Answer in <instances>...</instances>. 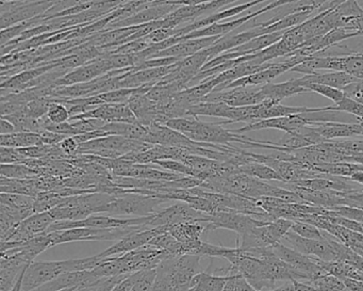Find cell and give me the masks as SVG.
Here are the masks:
<instances>
[{"label": "cell", "instance_id": "obj_1", "mask_svg": "<svg viewBox=\"0 0 363 291\" xmlns=\"http://www.w3.org/2000/svg\"><path fill=\"white\" fill-rule=\"evenodd\" d=\"M99 255L86 258L67 259L59 261H33L27 268L23 280V291H33L52 282L67 272L86 271L94 269L101 261Z\"/></svg>", "mask_w": 363, "mask_h": 291}, {"label": "cell", "instance_id": "obj_2", "mask_svg": "<svg viewBox=\"0 0 363 291\" xmlns=\"http://www.w3.org/2000/svg\"><path fill=\"white\" fill-rule=\"evenodd\" d=\"M107 192L116 195V197L113 202L106 206L104 214L116 216V218L120 216L142 218V216H152L159 212V206L161 204L169 202L152 195L133 192L129 189L114 186L108 187Z\"/></svg>", "mask_w": 363, "mask_h": 291}, {"label": "cell", "instance_id": "obj_3", "mask_svg": "<svg viewBox=\"0 0 363 291\" xmlns=\"http://www.w3.org/2000/svg\"><path fill=\"white\" fill-rule=\"evenodd\" d=\"M320 70L344 72L358 79H363V52H354L348 56L342 57H309L293 67L290 72L313 75Z\"/></svg>", "mask_w": 363, "mask_h": 291}, {"label": "cell", "instance_id": "obj_4", "mask_svg": "<svg viewBox=\"0 0 363 291\" xmlns=\"http://www.w3.org/2000/svg\"><path fill=\"white\" fill-rule=\"evenodd\" d=\"M152 144L127 139L122 136L110 135L80 144L77 155H94L104 158L116 159L129 154L147 150Z\"/></svg>", "mask_w": 363, "mask_h": 291}, {"label": "cell", "instance_id": "obj_5", "mask_svg": "<svg viewBox=\"0 0 363 291\" xmlns=\"http://www.w3.org/2000/svg\"><path fill=\"white\" fill-rule=\"evenodd\" d=\"M54 5V0H14L1 1V29L44 16Z\"/></svg>", "mask_w": 363, "mask_h": 291}, {"label": "cell", "instance_id": "obj_6", "mask_svg": "<svg viewBox=\"0 0 363 291\" xmlns=\"http://www.w3.org/2000/svg\"><path fill=\"white\" fill-rule=\"evenodd\" d=\"M139 229H148L144 225L140 226L118 227V229H90V227H79V229H65L61 231H52L54 234L55 246L58 244L69 243V242L80 241H118L128 234Z\"/></svg>", "mask_w": 363, "mask_h": 291}, {"label": "cell", "instance_id": "obj_7", "mask_svg": "<svg viewBox=\"0 0 363 291\" xmlns=\"http://www.w3.org/2000/svg\"><path fill=\"white\" fill-rule=\"evenodd\" d=\"M150 216H142V218H116V216H108V214H93L88 218L78 221H57L50 225L46 233L52 231H65V229H79V227H90V229H118V227L127 226H144L148 229Z\"/></svg>", "mask_w": 363, "mask_h": 291}, {"label": "cell", "instance_id": "obj_8", "mask_svg": "<svg viewBox=\"0 0 363 291\" xmlns=\"http://www.w3.org/2000/svg\"><path fill=\"white\" fill-rule=\"evenodd\" d=\"M220 123L203 122L199 118L194 119L192 129L186 137L193 141L203 143L218 144V146H231L233 142L244 144L248 139L243 133H235L233 131L224 128Z\"/></svg>", "mask_w": 363, "mask_h": 291}, {"label": "cell", "instance_id": "obj_9", "mask_svg": "<svg viewBox=\"0 0 363 291\" xmlns=\"http://www.w3.org/2000/svg\"><path fill=\"white\" fill-rule=\"evenodd\" d=\"M307 58H309V57L294 56L291 57L284 62L271 63L269 67L262 70V71L240 78V79L235 80V82H230L226 86L216 87L213 91L214 92H220V91L229 90V89L262 87L264 84H271L272 80L275 79L278 76L286 73V72L291 71L293 67H296Z\"/></svg>", "mask_w": 363, "mask_h": 291}, {"label": "cell", "instance_id": "obj_10", "mask_svg": "<svg viewBox=\"0 0 363 291\" xmlns=\"http://www.w3.org/2000/svg\"><path fill=\"white\" fill-rule=\"evenodd\" d=\"M207 216L208 214L194 209L184 202H179L150 216L147 226L148 229H155L159 226L169 227L178 223H206Z\"/></svg>", "mask_w": 363, "mask_h": 291}, {"label": "cell", "instance_id": "obj_11", "mask_svg": "<svg viewBox=\"0 0 363 291\" xmlns=\"http://www.w3.org/2000/svg\"><path fill=\"white\" fill-rule=\"evenodd\" d=\"M269 221H260L252 218L248 214H240L235 212H218L216 214H208V233L214 229H225L235 231L238 235L243 236L250 233L255 227L261 226Z\"/></svg>", "mask_w": 363, "mask_h": 291}, {"label": "cell", "instance_id": "obj_12", "mask_svg": "<svg viewBox=\"0 0 363 291\" xmlns=\"http://www.w3.org/2000/svg\"><path fill=\"white\" fill-rule=\"evenodd\" d=\"M265 101L264 94L260 88L246 87V88L229 89V90L211 92L203 97L201 101L210 103H223L230 107H246V106L258 105Z\"/></svg>", "mask_w": 363, "mask_h": 291}, {"label": "cell", "instance_id": "obj_13", "mask_svg": "<svg viewBox=\"0 0 363 291\" xmlns=\"http://www.w3.org/2000/svg\"><path fill=\"white\" fill-rule=\"evenodd\" d=\"M281 241L289 242L290 248H294L301 254L316 257V258L326 261V263L339 261L337 251L329 243L328 239H327V241L306 239V238L301 237V236L295 234L294 231H290L284 236Z\"/></svg>", "mask_w": 363, "mask_h": 291}, {"label": "cell", "instance_id": "obj_14", "mask_svg": "<svg viewBox=\"0 0 363 291\" xmlns=\"http://www.w3.org/2000/svg\"><path fill=\"white\" fill-rule=\"evenodd\" d=\"M110 71H113V69L108 59L107 53L104 52L99 58L94 59V60L90 61V62L86 63L63 76L56 82V87L73 86V84L89 82L105 75Z\"/></svg>", "mask_w": 363, "mask_h": 291}, {"label": "cell", "instance_id": "obj_15", "mask_svg": "<svg viewBox=\"0 0 363 291\" xmlns=\"http://www.w3.org/2000/svg\"><path fill=\"white\" fill-rule=\"evenodd\" d=\"M164 231H169V226H159L155 227V229H139V231H133V233L128 234L122 239L118 240L107 250L101 252V254H99V256L101 258L118 256V255L125 254V253L143 248V246L150 243L152 238L156 237L159 234L164 233Z\"/></svg>", "mask_w": 363, "mask_h": 291}, {"label": "cell", "instance_id": "obj_16", "mask_svg": "<svg viewBox=\"0 0 363 291\" xmlns=\"http://www.w3.org/2000/svg\"><path fill=\"white\" fill-rule=\"evenodd\" d=\"M179 6L173 5L167 0H156L154 3L148 4L146 8L138 12L135 16L121 21V22L111 23L106 29L123 28V27L137 26V25L147 24L163 20L169 14L177 10Z\"/></svg>", "mask_w": 363, "mask_h": 291}, {"label": "cell", "instance_id": "obj_17", "mask_svg": "<svg viewBox=\"0 0 363 291\" xmlns=\"http://www.w3.org/2000/svg\"><path fill=\"white\" fill-rule=\"evenodd\" d=\"M150 89L152 87L150 86L138 88L137 92L133 93L128 101V106L137 118L138 123L147 127L154 124L163 125L162 119L159 114L158 103L146 95Z\"/></svg>", "mask_w": 363, "mask_h": 291}, {"label": "cell", "instance_id": "obj_18", "mask_svg": "<svg viewBox=\"0 0 363 291\" xmlns=\"http://www.w3.org/2000/svg\"><path fill=\"white\" fill-rule=\"evenodd\" d=\"M80 119H99L105 123H129V124L138 123L137 118L131 111L128 104H104V105L96 106L86 114L72 116L69 122L80 120Z\"/></svg>", "mask_w": 363, "mask_h": 291}, {"label": "cell", "instance_id": "obj_19", "mask_svg": "<svg viewBox=\"0 0 363 291\" xmlns=\"http://www.w3.org/2000/svg\"><path fill=\"white\" fill-rule=\"evenodd\" d=\"M175 65L167 67H152V69L141 70V71L129 72L123 76L120 82V89H137L141 87H154L162 78L171 74L177 67Z\"/></svg>", "mask_w": 363, "mask_h": 291}, {"label": "cell", "instance_id": "obj_20", "mask_svg": "<svg viewBox=\"0 0 363 291\" xmlns=\"http://www.w3.org/2000/svg\"><path fill=\"white\" fill-rule=\"evenodd\" d=\"M54 222L50 212L33 214L22 221L6 241H26L35 236L46 233Z\"/></svg>", "mask_w": 363, "mask_h": 291}, {"label": "cell", "instance_id": "obj_21", "mask_svg": "<svg viewBox=\"0 0 363 291\" xmlns=\"http://www.w3.org/2000/svg\"><path fill=\"white\" fill-rule=\"evenodd\" d=\"M310 123L303 114H293V116H281V118L267 119L259 121L252 124H246L239 129H233V133H244L247 131H261V129H278L284 133H292L303 126H308ZM311 126V125H310Z\"/></svg>", "mask_w": 363, "mask_h": 291}, {"label": "cell", "instance_id": "obj_22", "mask_svg": "<svg viewBox=\"0 0 363 291\" xmlns=\"http://www.w3.org/2000/svg\"><path fill=\"white\" fill-rule=\"evenodd\" d=\"M30 263L18 254L1 256L0 259V291H11Z\"/></svg>", "mask_w": 363, "mask_h": 291}, {"label": "cell", "instance_id": "obj_23", "mask_svg": "<svg viewBox=\"0 0 363 291\" xmlns=\"http://www.w3.org/2000/svg\"><path fill=\"white\" fill-rule=\"evenodd\" d=\"M223 37L199 38V39L186 40L180 42L167 50H162L152 57L154 58H165V57H175L178 59L188 58L196 53L214 45Z\"/></svg>", "mask_w": 363, "mask_h": 291}, {"label": "cell", "instance_id": "obj_24", "mask_svg": "<svg viewBox=\"0 0 363 291\" xmlns=\"http://www.w3.org/2000/svg\"><path fill=\"white\" fill-rule=\"evenodd\" d=\"M297 80L303 88H305L307 84H320L343 91V89H345L346 87L350 86L352 82H357L358 78L350 75V74L344 73V72H330V73H316L313 75H305L303 77L297 78Z\"/></svg>", "mask_w": 363, "mask_h": 291}, {"label": "cell", "instance_id": "obj_25", "mask_svg": "<svg viewBox=\"0 0 363 291\" xmlns=\"http://www.w3.org/2000/svg\"><path fill=\"white\" fill-rule=\"evenodd\" d=\"M314 129L326 141L337 138H350L363 135V124H345L341 122L318 123L313 125Z\"/></svg>", "mask_w": 363, "mask_h": 291}, {"label": "cell", "instance_id": "obj_26", "mask_svg": "<svg viewBox=\"0 0 363 291\" xmlns=\"http://www.w3.org/2000/svg\"><path fill=\"white\" fill-rule=\"evenodd\" d=\"M101 131L109 135L122 136L127 139L137 140V141L146 142L150 127L144 126L140 123L129 124V123H107Z\"/></svg>", "mask_w": 363, "mask_h": 291}, {"label": "cell", "instance_id": "obj_27", "mask_svg": "<svg viewBox=\"0 0 363 291\" xmlns=\"http://www.w3.org/2000/svg\"><path fill=\"white\" fill-rule=\"evenodd\" d=\"M261 90L264 94L265 99H273V101H279V103H281L282 99H286V97L307 92V90L299 84L297 79H291L289 82L277 84H264V86L261 87Z\"/></svg>", "mask_w": 363, "mask_h": 291}, {"label": "cell", "instance_id": "obj_28", "mask_svg": "<svg viewBox=\"0 0 363 291\" xmlns=\"http://www.w3.org/2000/svg\"><path fill=\"white\" fill-rule=\"evenodd\" d=\"M169 231L182 243L199 241L203 234H208L207 223H178L169 227Z\"/></svg>", "mask_w": 363, "mask_h": 291}, {"label": "cell", "instance_id": "obj_29", "mask_svg": "<svg viewBox=\"0 0 363 291\" xmlns=\"http://www.w3.org/2000/svg\"><path fill=\"white\" fill-rule=\"evenodd\" d=\"M233 108L226 104L201 101L190 107L188 110V116H193V118L209 116V118L224 119L225 121H229L233 114Z\"/></svg>", "mask_w": 363, "mask_h": 291}, {"label": "cell", "instance_id": "obj_30", "mask_svg": "<svg viewBox=\"0 0 363 291\" xmlns=\"http://www.w3.org/2000/svg\"><path fill=\"white\" fill-rule=\"evenodd\" d=\"M0 191L4 193H13V194H24L35 197L39 193L35 178L30 180H14L1 176L0 178Z\"/></svg>", "mask_w": 363, "mask_h": 291}, {"label": "cell", "instance_id": "obj_31", "mask_svg": "<svg viewBox=\"0 0 363 291\" xmlns=\"http://www.w3.org/2000/svg\"><path fill=\"white\" fill-rule=\"evenodd\" d=\"M0 146L5 148H25L43 146L41 133H14L11 135H0Z\"/></svg>", "mask_w": 363, "mask_h": 291}, {"label": "cell", "instance_id": "obj_32", "mask_svg": "<svg viewBox=\"0 0 363 291\" xmlns=\"http://www.w3.org/2000/svg\"><path fill=\"white\" fill-rule=\"evenodd\" d=\"M229 276L216 275L210 272H201L191 282V291H223Z\"/></svg>", "mask_w": 363, "mask_h": 291}, {"label": "cell", "instance_id": "obj_33", "mask_svg": "<svg viewBox=\"0 0 363 291\" xmlns=\"http://www.w3.org/2000/svg\"><path fill=\"white\" fill-rule=\"evenodd\" d=\"M240 173L246 174L252 176L257 180H263V182H284L281 176L277 171L264 163H248L246 165H241L239 168Z\"/></svg>", "mask_w": 363, "mask_h": 291}, {"label": "cell", "instance_id": "obj_34", "mask_svg": "<svg viewBox=\"0 0 363 291\" xmlns=\"http://www.w3.org/2000/svg\"><path fill=\"white\" fill-rule=\"evenodd\" d=\"M148 244L159 248V250L164 251L172 257H179L184 255L182 242L178 241L169 231L159 234L156 237L152 238Z\"/></svg>", "mask_w": 363, "mask_h": 291}, {"label": "cell", "instance_id": "obj_35", "mask_svg": "<svg viewBox=\"0 0 363 291\" xmlns=\"http://www.w3.org/2000/svg\"><path fill=\"white\" fill-rule=\"evenodd\" d=\"M44 22V16H39V18H33V20L26 21V22L20 23V24L13 25L9 28L1 29L0 33V43L1 46L10 43L13 40L18 39V37L23 35L25 31L38 26Z\"/></svg>", "mask_w": 363, "mask_h": 291}, {"label": "cell", "instance_id": "obj_36", "mask_svg": "<svg viewBox=\"0 0 363 291\" xmlns=\"http://www.w3.org/2000/svg\"><path fill=\"white\" fill-rule=\"evenodd\" d=\"M65 199L67 197H62L56 191H41L35 197V206H33L35 212L39 214V212H50L61 205Z\"/></svg>", "mask_w": 363, "mask_h": 291}, {"label": "cell", "instance_id": "obj_37", "mask_svg": "<svg viewBox=\"0 0 363 291\" xmlns=\"http://www.w3.org/2000/svg\"><path fill=\"white\" fill-rule=\"evenodd\" d=\"M0 173L4 177L14 178V180H30V178H35L41 175V172L39 170L33 169L23 163L1 165H0Z\"/></svg>", "mask_w": 363, "mask_h": 291}, {"label": "cell", "instance_id": "obj_38", "mask_svg": "<svg viewBox=\"0 0 363 291\" xmlns=\"http://www.w3.org/2000/svg\"><path fill=\"white\" fill-rule=\"evenodd\" d=\"M292 229L291 231H294L301 237L306 239L320 240V241H327V231L316 227L315 225L310 224V223L303 222V221L293 220Z\"/></svg>", "mask_w": 363, "mask_h": 291}, {"label": "cell", "instance_id": "obj_39", "mask_svg": "<svg viewBox=\"0 0 363 291\" xmlns=\"http://www.w3.org/2000/svg\"><path fill=\"white\" fill-rule=\"evenodd\" d=\"M309 282L312 286L315 287L318 291H347L345 282L341 278L331 274H325L316 280Z\"/></svg>", "mask_w": 363, "mask_h": 291}, {"label": "cell", "instance_id": "obj_40", "mask_svg": "<svg viewBox=\"0 0 363 291\" xmlns=\"http://www.w3.org/2000/svg\"><path fill=\"white\" fill-rule=\"evenodd\" d=\"M35 197H29V195L0 193V204L1 205L10 206V207H33L35 206Z\"/></svg>", "mask_w": 363, "mask_h": 291}, {"label": "cell", "instance_id": "obj_41", "mask_svg": "<svg viewBox=\"0 0 363 291\" xmlns=\"http://www.w3.org/2000/svg\"><path fill=\"white\" fill-rule=\"evenodd\" d=\"M328 110L337 112H347L357 118L363 119V104L360 101H354L348 97H344V99L339 104L333 106H329Z\"/></svg>", "mask_w": 363, "mask_h": 291}, {"label": "cell", "instance_id": "obj_42", "mask_svg": "<svg viewBox=\"0 0 363 291\" xmlns=\"http://www.w3.org/2000/svg\"><path fill=\"white\" fill-rule=\"evenodd\" d=\"M305 89L307 90V92L311 91V92L323 95V97H327V99H330L335 104H339L345 97L343 91L333 88V87L325 86V84H310L305 86Z\"/></svg>", "mask_w": 363, "mask_h": 291}, {"label": "cell", "instance_id": "obj_43", "mask_svg": "<svg viewBox=\"0 0 363 291\" xmlns=\"http://www.w3.org/2000/svg\"><path fill=\"white\" fill-rule=\"evenodd\" d=\"M152 165H158L161 169L167 171L174 172V173L182 174L184 176H193L196 177V172L191 169L188 165H184L182 161L173 160V159H167V160L155 161Z\"/></svg>", "mask_w": 363, "mask_h": 291}, {"label": "cell", "instance_id": "obj_44", "mask_svg": "<svg viewBox=\"0 0 363 291\" xmlns=\"http://www.w3.org/2000/svg\"><path fill=\"white\" fill-rule=\"evenodd\" d=\"M46 116L50 122L55 123V124H61V123L69 122L71 114H69V108L67 106L61 103H57L52 99V105H50Z\"/></svg>", "mask_w": 363, "mask_h": 291}, {"label": "cell", "instance_id": "obj_45", "mask_svg": "<svg viewBox=\"0 0 363 291\" xmlns=\"http://www.w3.org/2000/svg\"><path fill=\"white\" fill-rule=\"evenodd\" d=\"M156 276L157 268H155V269L143 270L139 280H137L131 291H152Z\"/></svg>", "mask_w": 363, "mask_h": 291}, {"label": "cell", "instance_id": "obj_46", "mask_svg": "<svg viewBox=\"0 0 363 291\" xmlns=\"http://www.w3.org/2000/svg\"><path fill=\"white\" fill-rule=\"evenodd\" d=\"M27 158H25L18 148H0V163L1 165H16V163H23Z\"/></svg>", "mask_w": 363, "mask_h": 291}, {"label": "cell", "instance_id": "obj_47", "mask_svg": "<svg viewBox=\"0 0 363 291\" xmlns=\"http://www.w3.org/2000/svg\"><path fill=\"white\" fill-rule=\"evenodd\" d=\"M343 205L363 209V188L350 193L343 192Z\"/></svg>", "mask_w": 363, "mask_h": 291}, {"label": "cell", "instance_id": "obj_48", "mask_svg": "<svg viewBox=\"0 0 363 291\" xmlns=\"http://www.w3.org/2000/svg\"><path fill=\"white\" fill-rule=\"evenodd\" d=\"M142 271L135 272V273L129 274L127 278H125L122 282H118L116 287H114L112 291H131L133 290V286H135L137 280H139L140 275H141Z\"/></svg>", "mask_w": 363, "mask_h": 291}, {"label": "cell", "instance_id": "obj_49", "mask_svg": "<svg viewBox=\"0 0 363 291\" xmlns=\"http://www.w3.org/2000/svg\"><path fill=\"white\" fill-rule=\"evenodd\" d=\"M59 148H61L63 153L67 155V157L75 156L77 155L78 148H79V143L76 141L74 137H67L63 140L62 142L58 144Z\"/></svg>", "mask_w": 363, "mask_h": 291}, {"label": "cell", "instance_id": "obj_50", "mask_svg": "<svg viewBox=\"0 0 363 291\" xmlns=\"http://www.w3.org/2000/svg\"><path fill=\"white\" fill-rule=\"evenodd\" d=\"M41 136L43 144H46V146H58L65 138H67V136L59 135V133H52V131H46V129L42 131Z\"/></svg>", "mask_w": 363, "mask_h": 291}, {"label": "cell", "instance_id": "obj_51", "mask_svg": "<svg viewBox=\"0 0 363 291\" xmlns=\"http://www.w3.org/2000/svg\"><path fill=\"white\" fill-rule=\"evenodd\" d=\"M127 276L128 275L116 276V278H108V280H104L103 282L99 284L96 291H112L114 287H116L118 282H122Z\"/></svg>", "mask_w": 363, "mask_h": 291}, {"label": "cell", "instance_id": "obj_52", "mask_svg": "<svg viewBox=\"0 0 363 291\" xmlns=\"http://www.w3.org/2000/svg\"><path fill=\"white\" fill-rule=\"evenodd\" d=\"M235 291H256L247 280L241 274L235 275Z\"/></svg>", "mask_w": 363, "mask_h": 291}, {"label": "cell", "instance_id": "obj_53", "mask_svg": "<svg viewBox=\"0 0 363 291\" xmlns=\"http://www.w3.org/2000/svg\"><path fill=\"white\" fill-rule=\"evenodd\" d=\"M344 27H348V28L359 31L361 33V37H363V16L346 21Z\"/></svg>", "mask_w": 363, "mask_h": 291}, {"label": "cell", "instance_id": "obj_54", "mask_svg": "<svg viewBox=\"0 0 363 291\" xmlns=\"http://www.w3.org/2000/svg\"><path fill=\"white\" fill-rule=\"evenodd\" d=\"M16 133V126H14L11 122H9V121L1 118V122H0V135H11V133Z\"/></svg>", "mask_w": 363, "mask_h": 291}, {"label": "cell", "instance_id": "obj_55", "mask_svg": "<svg viewBox=\"0 0 363 291\" xmlns=\"http://www.w3.org/2000/svg\"><path fill=\"white\" fill-rule=\"evenodd\" d=\"M294 282V291H318L315 287L310 285L307 282H298V280H293Z\"/></svg>", "mask_w": 363, "mask_h": 291}, {"label": "cell", "instance_id": "obj_56", "mask_svg": "<svg viewBox=\"0 0 363 291\" xmlns=\"http://www.w3.org/2000/svg\"><path fill=\"white\" fill-rule=\"evenodd\" d=\"M271 291H294V282H293V280H288V282H286V284L282 285V286L278 287V288L273 289V290Z\"/></svg>", "mask_w": 363, "mask_h": 291}, {"label": "cell", "instance_id": "obj_57", "mask_svg": "<svg viewBox=\"0 0 363 291\" xmlns=\"http://www.w3.org/2000/svg\"><path fill=\"white\" fill-rule=\"evenodd\" d=\"M350 178L352 182H357V184H361L363 186V171L356 172V173L352 174Z\"/></svg>", "mask_w": 363, "mask_h": 291}, {"label": "cell", "instance_id": "obj_58", "mask_svg": "<svg viewBox=\"0 0 363 291\" xmlns=\"http://www.w3.org/2000/svg\"><path fill=\"white\" fill-rule=\"evenodd\" d=\"M99 286V285H96V286H92V287H86V288H79L78 290L76 291H96L97 287Z\"/></svg>", "mask_w": 363, "mask_h": 291}, {"label": "cell", "instance_id": "obj_59", "mask_svg": "<svg viewBox=\"0 0 363 291\" xmlns=\"http://www.w3.org/2000/svg\"><path fill=\"white\" fill-rule=\"evenodd\" d=\"M76 290H78V288L63 289V290H58V291H76Z\"/></svg>", "mask_w": 363, "mask_h": 291}, {"label": "cell", "instance_id": "obj_60", "mask_svg": "<svg viewBox=\"0 0 363 291\" xmlns=\"http://www.w3.org/2000/svg\"><path fill=\"white\" fill-rule=\"evenodd\" d=\"M359 48H363V44L361 43L360 45H359Z\"/></svg>", "mask_w": 363, "mask_h": 291}]
</instances>
